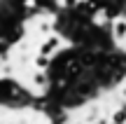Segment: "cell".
Listing matches in <instances>:
<instances>
[{
	"instance_id": "6da1fadb",
	"label": "cell",
	"mask_w": 126,
	"mask_h": 124,
	"mask_svg": "<svg viewBox=\"0 0 126 124\" xmlns=\"http://www.w3.org/2000/svg\"><path fill=\"white\" fill-rule=\"evenodd\" d=\"M114 120H117V122H124V120H126V112L122 110V112H119V115H117V117H114Z\"/></svg>"
}]
</instances>
